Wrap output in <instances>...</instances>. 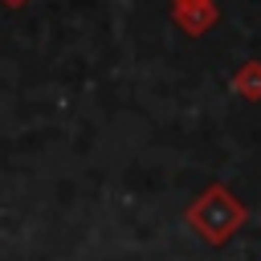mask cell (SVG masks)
I'll return each mask as SVG.
<instances>
[{
  "instance_id": "3",
  "label": "cell",
  "mask_w": 261,
  "mask_h": 261,
  "mask_svg": "<svg viewBox=\"0 0 261 261\" xmlns=\"http://www.w3.org/2000/svg\"><path fill=\"white\" fill-rule=\"evenodd\" d=\"M237 90H241L245 98H261V65H257V61H249V65L237 73Z\"/></svg>"
},
{
  "instance_id": "2",
  "label": "cell",
  "mask_w": 261,
  "mask_h": 261,
  "mask_svg": "<svg viewBox=\"0 0 261 261\" xmlns=\"http://www.w3.org/2000/svg\"><path fill=\"white\" fill-rule=\"evenodd\" d=\"M212 16H216V8H212L208 0H175V20H179L188 33H200Z\"/></svg>"
},
{
  "instance_id": "1",
  "label": "cell",
  "mask_w": 261,
  "mask_h": 261,
  "mask_svg": "<svg viewBox=\"0 0 261 261\" xmlns=\"http://www.w3.org/2000/svg\"><path fill=\"white\" fill-rule=\"evenodd\" d=\"M245 204L224 188V184H212V188H204L192 204H188V212H184V220L192 224V232L204 241V245H212V249H220V245H228L241 228H245Z\"/></svg>"
}]
</instances>
